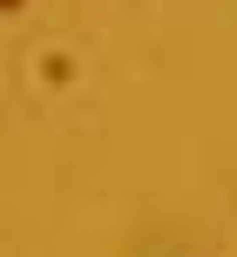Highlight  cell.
<instances>
[{"label":"cell","mask_w":237,"mask_h":257,"mask_svg":"<svg viewBox=\"0 0 237 257\" xmlns=\"http://www.w3.org/2000/svg\"><path fill=\"white\" fill-rule=\"evenodd\" d=\"M7 7H21V0H0V14H7Z\"/></svg>","instance_id":"cell-1"}]
</instances>
